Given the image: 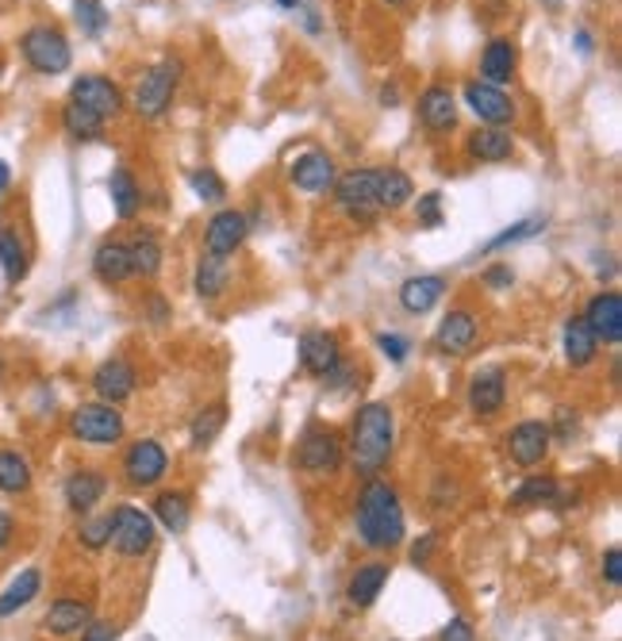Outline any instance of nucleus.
Returning <instances> with one entry per match:
<instances>
[{
	"label": "nucleus",
	"instance_id": "f257e3e1",
	"mask_svg": "<svg viewBox=\"0 0 622 641\" xmlns=\"http://www.w3.org/2000/svg\"><path fill=\"white\" fill-rule=\"evenodd\" d=\"M354 530L357 541L373 554H392V549L404 546L407 538V519L404 504H400V492L392 488L381 476H370L357 492L354 504Z\"/></svg>",
	"mask_w": 622,
	"mask_h": 641
},
{
	"label": "nucleus",
	"instance_id": "f03ea898",
	"mask_svg": "<svg viewBox=\"0 0 622 641\" xmlns=\"http://www.w3.org/2000/svg\"><path fill=\"white\" fill-rule=\"evenodd\" d=\"M396 446V415L384 400H370L357 407L354 423H350V457L362 476H376L392 457Z\"/></svg>",
	"mask_w": 622,
	"mask_h": 641
},
{
	"label": "nucleus",
	"instance_id": "7ed1b4c3",
	"mask_svg": "<svg viewBox=\"0 0 622 641\" xmlns=\"http://www.w3.org/2000/svg\"><path fill=\"white\" fill-rule=\"evenodd\" d=\"M20 59L28 62V70L43 73V77H59V73L70 70L73 46L65 31L54 28V23H31L20 35Z\"/></svg>",
	"mask_w": 622,
	"mask_h": 641
},
{
	"label": "nucleus",
	"instance_id": "20e7f679",
	"mask_svg": "<svg viewBox=\"0 0 622 641\" xmlns=\"http://www.w3.org/2000/svg\"><path fill=\"white\" fill-rule=\"evenodd\" d=\"M70 434L81 446H116L127 434V418L116 404L104 400H89L70 411Z\"/></svg>",
	"mask_w": 622,
	"mask_h": 641
},
{
	"label": "nucleus",
	"instance_id": "39448f33",
	"mask_svg": "<svg viewBox=\"0 0 622 641\" xmlns=\"http://www.w3.org/2000/svg\"><path fill=\"white\" fill-rule=\"evenodd\" d=\"M177 81H182V62L166 59L138 77L135 93H131V108H135L138 120H162L174 104Z\"/></svg>",
	"mask_w": 622,
	"mask_h": 641
},
{
	"label": "nucleus",
	"instance_id": "423d86ee",
	"mask_svg": "<svg viewBox=\"0 0 622 641\" xmlns=\"http://www.w3.org/2000/svg\"><path fill=\"white\" fill-rule=\"evenodd\" d=\"M158 541V523L154 515H146L143 507L135 504H120L112 507V549H116L124 561H138L146 557Z\"/></svg>",
	"mask_w": 622,
	"mask_h": 641
},
{
	"label": "nucleus",
	"instance_id": "0eeeda50",
	"mask_svg": "<svg viewBox=\"0 0 622 641\" xmlns=\"http://www.w3.org/2000/svg\"><path fill=\"white\" fill-rule=\"evenodd\" d=\"M342 454H346V442L334 426L311 423L297 442V468L308 476H334L342 468Z\"/></svg>",
	"mask_w": 622,
	"mask_h": 641
},
{
	"label": "nucleus",
	"instance_id": "6e6552de",
	"mask_svg": "<svg viewBox=\"0 0 622 641\" xmlns=\"http://www.w3.org/2000/svg\"><path fill=\"white\" fill-rule=\"evenodd\" d=\"M334 208L354 224H373L381 216L376 208V169H350L334 180Z\"/></svg>",
	"mask_w": 622,
	"mask_h": 641
},
{
	"label": "nucleus",
	"instance_id": "1a4fd4ad",
	"mask_svg": "<svg viewBox=\"0 0 622 641\" xmlns=\"http://www.w3.org/2000/svg\"><path fill=\"white\" fill-rule=\"evenodd\" d=\"M169 473V454L158 438H138L124 454V480L131 488H154Z\"/></svg>",
	"mask_w": 622,
	"mask_h": 641
},
{
	"label": "nucleus",
	"instance_id": "9d476101",
	"mask_svg": "<svg viewBox=\"0 0 622 641\" xmlns=\"http://www.w3.org/2000/svg\"><path fill=\"white\" fill-rule=\"evenodd\" d=\"M297 353H300V369H304L311 381H319V384H323L326 376H331L334 369H339L342 361H346L339 334H334V331H319V327H315V331L300 334Z\"/></svg>",
	"mask_w": 622,
	"mask_h": 641
},
{
	"label": "nucleus",
	"instance_id": "9b49d317",
	"mask_svg": "<svg viewBox=\"0 0 622 641\" xmlns=\"http://www.w3.org/2000/svg\"><path fill=\"white\" fill-rule=\"evenodd\" d=\"M553 449V434H550V423L542 418H522V423L511 426L507 434V457H511L519 468H535L550 457Z\"/></svg>",
	"mask_w": 622,
	"mask_h": 641
},
{
	"label": "nucleus",
	"instance_id": "f8f14e48",
	"mask_svg": "<svg viewBox=\"0 0 622 641\" xmlns=\"http://www.w3.org/2000/svg\"><path fill=\"white\" fill-rule=\"evenodd\" d=\"M70 101L89 112H96L104 123L116 120L120 112H124V93H120V85L112 77H101V73H81V77L70 85Z\"/></svg>",
	"mask_w": 622,
	"mask_h": 641
},
{
	"label": "nucleus",
	"instance_id": "ddd939ff",
	"mask_svg": "<svg viewBox=\"0 0 622 641\" xmlns=\"http://www.w3.org/2000/svg\"><path fill=\"white\" fill-rule=\"evenodd\" d=\"M108 496V476L101 473V468H73L70 476L62 480V499H65V511H73L81 519V515H93L96 507H101V499Z\"/></svg>",
	"mask_w": 622,
	"mask_h": 641
},
{
	"label": "nucleus",
	"instance_id": "4468645a",
	"mask_svg": "<svg viewBox=\"0 0 622 641\" xmlns=\"http://www.w3.org/2000/svg\"><path fill=\"white\" fill-rule=\"evenodd\" d=\"M250 235V219L239 208H219L204 227V254L211 258H231Z\"/></svg>",
	"mask_w": 622,
	"mask_h": 641
},
{
	"label": "nucleus",
	"instance_id": "2eb2a0df",
	"mask_svg": "<svg viewBox=\"0 0 622 641\" xmlns=\"http://www.w3.org/2000/svg\"><path fill=\"white\" fill-rule=\"evenodd\" d=\"M462 101L473 116L480 120V127H507L515 120V101L496 85H485V81H469L462 89Z\"/></svg>",
	"mask_w": 622,
	"mask_h": 641
},
{
	"label": "nucleus",
	"instance_id": "dca6fc26",
	"mask_svg": "<svg viewBox=\"0 0 622 641\" xmlns=\"http://www.w3.org/2000/svg\"><path fill=\"white\" fill-rule=\"evenodd\" d=\"M580 319L588 323V331L595 334L600 347H619L622 342V296L615 289L595 292Z\"/></svg>",
	"mask_w": 622,
	"mask_h": 641
},
{
	"label": "nucleus",
	"instance_id": "f3484780",
	"mask_svg": "<svg viewBox=\"0 0 622 641\" xmlns=\"http://www.w3.org/2000/svg\"><path fill=\"white\" fill-rule=\"evenodd\" d=\"M93 392H96V400H104V404H124V400L135 396V389H138V373H135V365H131L127 358H104L101 365L93 369Z\"/></svg>",
	"mask_w": 622,
	"mask_h": 641
},
{
	"label": "nucleus",
	"instance_id": "a211bd4d",
	"mask_svg": "<svg viewBox=\"0 0 622 641\" xmlns=\"http://www.w3.org/2000/svg\"><path fill=\"white\" fill-rule=\"evenodd\" d=\"M477 339H480V319H477V311L454 308V311H449V316L438 323L435 350L446 353V358H465V353L477 347Z\"/></svg>",
	"mask_w": 622,
	"mask_h": 641
},
{
	"label": "nucleus",
	"instance_id": "6ab92c4d",
	"mask_svg": "<svg viewBox=\"0 0 622 641\" xmlns=\"http://www.w3.org/2000/svg\"><path fill=\"white\" fill-rule=\"evenodd\" d=\"M289 180H292V188H300V193L319 196V193H331L334 180H339V169H334L331 154L315 151V146H311V151H304V154H297V158H292Z\"/></svg>",
	"mask_w": 622,
	"mask_h": 641
},
{
	"label": "nucleus",
	"instance_id": "aec40b11",
	"mask_svg": "<svg viewBox=\"0 0 622 641\" xmlns=\"http://www.w3.org/2000/svg\"><path fill=\"white\" fill-rule=\"evenodd\" d=\"M446 292H449V281L442 273H415V277H407V281L400 285L396 300H400V308H404L407 316L419 319V316H431V311L446 300Z\"/></svg>",
	"mask_w": 622,
	"mask_h": 641
},
{
	"label": "nucleus",
	"instance_id": "412c9836",
	"mask_svg": "<svg viewBox=\"0 0 622 641\" xmlns=\"http://www.w3.org/2000/svg\"><path fill=\"white\" fill-rule=\"evenodd\" d=\"M93 622V607L77 596H59L43 614V634L51 638H77Z\"/></svg>",
	"mask_w": 622,
	"mask_h": 641
},
{
	"label": "nucleus",
	"instance_id": "4be33fe9",
	"mask_svg": "<svg viewBox=\"0 0 622 641\" xmlns=\"http://www.w3.org/2000/svg\"><path fill=\"white\" fill-rule=\"evenodd\" d=\"M388 577H392V565L381 561V557H376V561L357 565V569L350 572V580H346V603L354 607V611H370L376 599H381Z\"/></svg>",
	"mask_w": 622,
	"mask_h": 641
},
{
	"label": "nucleus",
	"instance_id": "5701e85b",
	"mask_svg": "<svg viewBox=\"0 0 622 641\" xmlns=\"http://www.w3.org/2000/svg\"><path fill=\"white\" fill-rule=\"evenodd\" d=\"M419 123L431 135H449L457 127V96L449 85H427L419 93Z\"/></svg>",
	"mask_w": 622,
	"mask_h": 641
},
{
	"label": "nucleus",
	"instance_id": "b1692460",
	"mask_svg": "<svg viewBox=\"0 0 622 641\" xmlns=\"http://www.w3.org/2000/svg\"><path fill=\"white\" fill-rule=\"evenodd\" d=\"M504 404H507V373L499 365L480 369V373L469 381V407H473V415L493 418V415L504 411Z\"/></svg>",
	"mask_w": 622,
	"mask_h": 641
},
{
	"label": "nucleus",
	"instance_id": "393cba45",
	"mask_svg": "<svg viewBox=\"0 0 622 641\" xmlns=\"http://www.w3.org/2000/svg\"><path fill=\"white\" fill-rule=\"evenodd\" d=\"M39 596H43V569H39V565H28V569H20L4 588H0V622L28 611Z\"/></svg>",
	"mask_w": 622,
	"mask_h": 641
},
{
	"label": "nucleus",
	"instance_id": "a878e982",
	"mask_svg": "<svg viewBox=\"0 0 622 641\" xmlns=\"http://www.w3.org/2000/svg\"><path fill=\"white\" fill-rule=\"evenodd\" d=\"M515 70H519V46L507 35H496L493 43L485 46V54H480V81L504 89L515 81Z\"/></svg>",
	"mask_w": 622,
	"mask_h": 641
},
{
	"label": "nucleus",
	"instance_id": "bb28decb",
	"mask_svg": "<svg viewBox=\"0 0 622 641\" xmlns=\"http://www.w3.org/2000/svg\"><path fill=\"white\" fill-rule=\"evenodd\" d=\"M93 277L101 285H108V289H116V285L131 281V250L127 242H120V238H104L101 246L93 250Z\"/></svg>",
	"mask_w": 622,
	"mask_h": 641
},
{
	"label": "nucleus",
	"instance_id": "cd10ccee",
	"mask_svg": "<svg viewBox=\"0 0 622 641\" xmlns=\"http://www.w3.org/2000/svg\"><path fill=\"white\" fill-rule=\"evenodd\" d=\"M465 154L473 162H488V166H499V162H511L515 154V138L511 131L504 127H477L465 138Z\"/></svg>",
	"mask_w": 622,
	"mask_h": 641
},
{
	"label": "nucleus",
	"instance_id": "c85d7f7f",
	"mask_svg": "<svg viewBox=\"0 0 622 641\" xmlns=\"http://www.w3.org/2000/svg\"><path fill=\"white\" fill-rule=\"evenodd\" d=\"M0 273H4V285H20L31 273V250L20 227L12 224H0Z\"/></svg>",
	"mask_w": 622,
	"mask_h": 641
},
{
	"label": "nucleus",
	"instance_id": "c756f323",
	"mask_svg": "<svg viewBox=\"0 0 622 641\" xmlns=\"http://www.w3.org/2000/svg\"><path fill=\"white\" fill-rule=\"evenodd\" d=\"M561 499V484L558 476H522L519 488L511 492V499H507V507H515V511H535V507H553Z\"/></svg>",
	"mask_w": 622,
	"mask_h": 641
},
{
	"label": "nucleus",
	"instance_id": "7c9ffc66",
	"mask_svg": "<svg viewBox=\"0 0 622 641\" xmlns=\"http://www.w3.org/2000/svg\"><path fill=\"white\" fill-rule=\"evenodd\" d=\"M131 250V273L143 277V281H154L162 273V261H166V250H162V238L154 227H143L135 238L127 242Z\"/></svg>",
	"mask_w": 622,
	"mask_h": 641
},
{
	"label": "nucleus",
	"instance_id": "2f4dec72",
	"mask_svg": "<svg viewBox=\"0 0 622 641\" xmlns=\"http://www.w3.org/2000/svg\"><path fill=\"white\" fill-rule=\"evenodd\" d=\"M415 200V180L404 169L388 166L376 169V208L381 211H404Z\"/></svg>",
	"mask_w": 622,
	"mask_h": 641
},
{
	"label": "nucleus",
	"instance_id": "473e14b6",
	"mask_svg": "<svg viewBox=\"0 0 622 641\" xmlns=\"http://www.w3.org/2000/svg\"><path fill=\"white\" fill-rule=\"evenodd\" d=\"M561 347H564V361H569L572 369H588L600 358V342H595V334L588 331V323L580 316H572L569 323H564Z\"/></svg>",
	"mask_w": 622,
	"mask_h": 641
},
{
	"label": "nucleus",
	"instance_id": "72a5a7b5",
	"mask_svg": "<svg viewBox=\"0 0 622 641\" xmlns=\"http://www.w3.org/2000/svg\"><path fill=\"white\" fill-rule=\"evenodd\" d=\"M108 196H112V211H116V219H124V224H131V219L143 211V188H138V180L127 166L112 169Z\"/></svg>",
	"mask_w": 622,
	"mask_h": 641
},
{
	"label": "nucleus",
	"instance_id": "f704fd0d",
	"mask_svg": "<svg viewBox=\"0 0 622 641\" xmlns=\"http://www.w3.org/2000/svg\"><path fill=\"white\" fill-rule=\"evenodd\" d=\"M31 484H35V473H31L28 457L20 449H0V496H28Z\"/></svg>",
	"mask_w": 622,
	"mask_h": 641
},
{
	"label": "nucleus",
	"instance_id": "c9c22d12",
	"mask_svg": "<svg viewBox=\"0 0 622 641\" xmlns=\"http://www.w3.org/2000/svg\"><path fill=\"white\" fill-rule=\"evenodd\" d=\"M227 285H231V266H227L224 258L204 254V258L196 261V273H193L196 296H200V300H219V296L227 292Z\"/></svg>",
	"mask_w": 622,
	"mask_h": 641
},
{
	"label": "nucleus",
	"instance_id": "e433bc0d",
	"mask_svg": "<svg viewBox=\"0 0 622 641\" xmlns=\"http://www.w3.org/2000/svg\"><path fill=\"white\" fill-rule=\"evenodd\" d=\"M154 523L169 534H185L188 523H193V507H188L185 492H158V499H154Z\"/></svg>",
	"mask_w": 622,
	"mask_h": 641
},
{
	"label": "nucleus",
	"instance_id": "4c0bfd02",
	"mask_svg": "<svg viewBox=\"0 0 622 641\" xmlns=\"http://www.w3.org/2000/svg\"><path fill=\"white\" fill-rule=\"evenodd\" d=\"M62 131L73 138V143H93V138L104 135V120L96 112L81 108V104L65 101L62 104Z\"/></svg>",
	"mask_w": 622,
	"mask_h": 641
},
{
	"label": "nucleus",
	"instance_id": "58836bf2",
	"mask_svg": "<svg viewBox=\"0 0 622 641\" xmlns=\"http://www.w3.org/2000/svg\"><path fill=\"white\" fill-rule=\"evenodd\" d=\"M227 426V404H208L200 407L193 415V423H188V442H193V449H208L211 442L219 438V431Z\"/></svg>",
	"mask_w": 622,
	"mask_h": 641
},
{
	"label": "nucleus",
	"instance_id": "ea45409f",
	"mask_svg": "<svg viewBox=\"0 0 622 641\" xmlns=\"http://www.w3.org/2000/svg\"><path fill=\"white\" fill-rule=\"evenodd\" d=\"M77 546L89 549V554H104V549L112 546V511H104V515H81Z\"/></svg>",
	"mask_w": 622,
	"mask_h": 641
},
{
	"label": "nucleus",
	"instance_id": "a19ab883",
	"mask_svg": "<svg viewBox=\"0 0 622 641\" xmlns=\"http://www.w3.org/2000/svg\"><path fill=\"white\" fill-rule=\"evenodd\" d=\"M538 231H546V219L542 216H530V219H519V224L504 227L496 238L485 242V254H496V250H507V246H519V242H530Z\"/></svg>",
	"mask_w": 622,
	"mask_h": 641
},
{
	"label": "nucleus",
	"instance_id": "79ce46f5",
	"mask_svg": "<svg viewBox=\"0 0 622 641\" xmlns=\"http://www.w3.org/2000/svg\"><path fill=\"white\" fill-rule=\"evenodd\" d=\"M188 188H193V196L204 204H224L227 200V180L208 166L188 169Z\"/></svg>",
	"mask_w": 622,
	"mask_h": 641
},
{
	"label": "nucleus",
	"instance_id": "37998d69",
	"mask_svg": "<svg viewBox=\"0 0 622 641\" xmlns=\"http://www.w3.org/2000/svg\"><path fill=\"white\" fill-rule=\"evenodd\" d=\"M73 20H77L81 35L101 39L108 31V8L101 0H73Z\"/></svg>",
	"mask_w": 622,
	"mask_h": 641
},
{
	"label": "nucleus",
	"instance_id": "c03bdc74",
	"mask_svg": "<svg viewBox=\"0 0 622 641\" xmlns=\"http://www.w3.org/2000/svg\"><path fill=\"white\" fill-rule=\"evenodd\" d=\"M376 350H381L392 365H404L407 353H412V339H404V334H396V331H381L376 334Z\"/></svg>",
	"mask_w": 622,
	"mask_h": 641
},
{
	"label": "nucleus",
	"instance_id": "a18cd8bd",
	"mask_svg": "<svg viewBox=\"0 0 622 641\" xmlns=\"http://www.w3.org/2000/svg\"><path fill=\"white\" fill-rule=\"evenodd\" d=\"M415 216H419V227H442V196L438 193H423L419 204H415Z\"/></svg>",
	"mask_w": 622,
	"mask_h": 641
},
{
	"label": "nucleus",
	"instance_id": "49530a36",
	"mask_svg": "<svg viewBox=\"0 0 622 641\" xmlns=\"http://www.w3.org/2000/svg\"><path fill=\"white\" fill-rule=\"evenodd\" d=\"M438 641H480V638H477V630H473V622L465 619V614H454V619L438 630Z\"/></svg>",
	"mask_w": 622,
	"mask_h": 641
},
{
	"label": "nucleus",
	"instance_id": "de8ad7c7",
	"mask_svg": "<svg viewBox=\"0 0 622 641\" xmlns=\"http://www.w3.org/2000/svg\"><path fill=\"white\" fill-rule=\"evenodd\" d=\"M480 281H485L493 292H504V289H511L515 285V269L507 266V261H496V266H488L485 273H480Z\"/></svg>",
	"mask_w": 622,
	"mask_h": 641
},
{
	"label": "nucleus",
	"instance_id": "09e8293b",
	"mask_svg": "<svg viewBox=\"0 0 622 641\" xmlns=\"http://www.w3.org/2000/svg\"><path fill=\"white\" fill-rule=\"evenodd\" d=\"M603 580L611 583V588H622V549L619 546H608L603 549Z\"/></svg>",
	"mask_w": 622,
	"mask_h": 641
},
{
	"label": "nucleus",
	"instance_id": "8fccbe9b",
	"mask_svg": "<svg viewBox=\"0 0 622 641\" xmlns=\"http://www.w3.org/2000/svg\"><path fill=\"white\" fill-rule=\"evenodd\" d=\"M116 638H120V627L116 622H104V619H93L77 634V641H116Z\"/></svg>",
	"mask_w": 622,
	"mask_h": 641
},
{
	"label": "nucleus",
	"instance_id": "3c124183",
	"mask_svg": "<svg viewBox=\"0 0 622 641\" xmlns=\"http://www.w3.org/2000/svg\"><path fill=\"white\" fill-rule=\"evenodd\" d=\"M572 431H577V411L561 407V411H558V431H553V426H550V434H553V438H558V442H569V438H572Z\"/></svg>",
	"mask_w": 622,
	"mask_h": 641
},
{
	"label": "nucleus",
	"instance_id": "603ef678",
	"mask_svg": "<svg viewBox=\"0 0 622 641\" xmlns=\"http://www.w3.org/2000/svg\"><path fill=\"white\" fill-rule=\"evenodd\" d=\"M435 546H438V534H423V538L412 546V561L415 565H427L431 554H435Z\"/></svg>",
	"mask_w": 622,
	"mask_h": 641
},
{
	"label": "nucleus",
	"instance_id": "864d4df0",
	"mask_svg": "<svg viewBox=\"0 0 622 641\" xmlns=\"http://www.w3.org/2000/svg\"><path fill=\"white\" fill-rule=\"evenodd\" d=\"M12 541H15V515L0 507V554H4Z\"/></svg>",
	"mask_w": 622,
	"mask_h": 641
},
{
	"label": "nucleus",
	"instance_id": "5fc2aeb1",
	"mask_svg": "<svg viewBox=\"0 0 622 641\" xmlns=\"http://www.w3.org/2000/svg\"><path fill=\"white\" fill-rule=\"evenodd\" d=\"M572 43H577V51L584 54V59H588V54L595 51V43H592V31H588V28H577V31H572Z\"/></svg>",
	"mask_w": 622,
	"mask_h": 641
},
{
	"label": "nucleus",
	"instance_id": "6e6d98bb",
	"mask_svg": "<svg viewBox=\"0 0 622 641\" xmlns=\"http://www.w3.org/2000/svg\"><path fill=\"white\" fill-rule=\"evenodd\" d=\"M381 104L384 108H396L400 104V85H381Z\"/></svg>",
	"mask_w": 622,
	"mask_h": 641
},
{
	"label": "nucleus",
	"instance_id": "4d7b16f0",
	"mask_svg": "<svg viewBox=\"0 0 622 641\" xmlns=\"http://www.w3.org/2000/svg\"><path fill=\"white\" fill-rule=\"evenodd\" d=\"M151 311H154V323H166V319H169V308H166V300H162V296H154V300H151Z\"/></svg>",
	"mask_w": 622,
	"mask_h": 641
},
{
	"label": "nucleus",
	"instance_id": "13d9d810",
	"mask_svg": "<svg viewBox=\"0 0 622 641\" xmlns=\"http://www.w3.org/2000/svg\"><path fill=\"white\" fill-rule=\"evenodd\" d=\"M8 188H12V166H8V162L0 158V196H4Z\"/></svg>",
	"mask_w": 622,
	"mask_h": 641
},
{
	"label": "nucleus",
	"instance_id": "bf43d9fd",
	"mask_svg": "<svg viewBox=\"0 0 622 641\" xmlns=\"http://www.w3.org/2000/svg\"><path fill=\"white\" fill-rule=\"evenodd\" d=\"M277 4H281V8H289V12H297V8L304 4V0H277Z\"/></svg>",
	"mask_w": 622,
	"mask_h": 641
},
{
	"label": "nucleus",
	"instance_id": "052dcab7",
	"mask_svg": "<svg viewBox=\"0 0 622 641\" xmlns=\"http://www.w3.org/2000/svg\"><path fill=\"white\" fill-rule=\"evenodd\" d=\"M0 376H4V353H0Z\"/></svg>",
	"mask_w": 622,
	"mask_h": 641
},
{
	"label": "nucleus",
	"instance_id": "680f3d73",
	"mask_svg": "<svg viewBox=\"0 0 622 641\" xmlns=\"http://www.w3.org/2000/svg\"><path fill=\"white\" fill-rule=\"evenodd\" d=\"M388 4H407V0H388Z\"/></svg>",
	"mask_w": 622,
	"mask_h": 641
}]
</instances>
